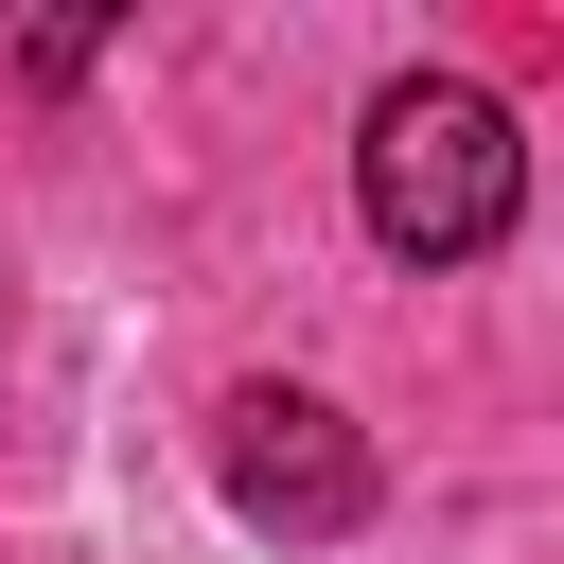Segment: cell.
<instances>
[{
    "instance_id": "1",
    "label": "cell",
    "mask_w": 564,
    "mask_h": 564,
    "mask_svg": "<svg viewBox=\"0 0 564 564\" xmlns=\"http://www.w3.org/2000/svg\"><path fill=\"white\" fill-rule=\"evenodd\" d=\"M352 212H370L388 264H476V247H511V212H529V141H511V106H494L476 70H405V88H370V123H352Z\"/></svg>"
},
{
    "instance_id": "2",
    "label": "cell",
    "mask_w": 564,
    "mask_h": 564,
    "mask_svg": "<svg viewBox=\"0 0 564 564\" xmlns=\"http://www.w3.org/2000/svg\"><path fill=\"white\" fill-rule=\"evenodd\" d=\"M212 494H229L264 546H335V529H370V441H352L317 388H229V405H212Z\"/></svg>"
}]
</instances>
